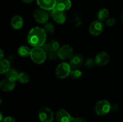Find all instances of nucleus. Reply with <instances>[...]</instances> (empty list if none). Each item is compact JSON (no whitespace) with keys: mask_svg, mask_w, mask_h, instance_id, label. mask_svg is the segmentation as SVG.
<instances>
[{"mask_svg":"<svg viewBox=\"0 0 123 122\" xmlns=\"http://www.w3.org/2000/svg\"><path fill=\"white\" fill-rule=\"evenodd\" d=\"M10 69V62L7 59H2L0 61V74H6Z\"/></svg>","mask_w":123,"mask_h":122,"instance_id":"a211bd4d","label":"nucleus"},{"mask_svg":"<svg viewBox=\"0 0 123 122\" xmlns=\"http://www.w3.org/2000/svg\"><path fill=\"white\" fill-rule=\"evenodd\" d=\"M45 47L43 48L45 51H57L60 49V44L58 41L55 39H52L51 41L49 42L48 44L44 45Z\"/></svg>","mask_w":123,"mask_h":122,"instance_id":"f3484780","label":"nucleus"},{"mask_svg":"<svg viewBox=\"0 0 123 122\" xmlns=\"http://www.w3.org/2000/svg\"><path fill=\"white\" fill-rule=\"evenodd\" d=\"M71 66L67 62H62L56 67L55 69V75L60 79H63L70 74Z\"/></svg>","mask_w":123,"mask_h":122,"instance_id":"7ed1b4c3","label":"nucleus"},{"mask_svg":"<svg viewBox=\"0 0 123 122\" xmlns=\"http://www.w3.org/2000/svg\"><path fill=\"white\" fill-rule=\"evenodd\" d=\"M121 19H122V20H123V15L122 16V17H121Z\"/></svg>","mask_w":123,"mask_h":122,"instance_id":"72a5a7b5","label":"nucleus"},{"mask_svg":"<svg viewBox=\"0 0 123 122\" xmlns=\"http://www.w3.org/2000/svg\"><path fill=\"white\" fill-rule=\"evenodd\" d=\"M110 57L108 53L105 51H101L99 52L96 56L95 61H96V65L100 67L106 65L109 62Z\"/></svg>","mask_w":123,"mask_h":122,"instance_id":"f8f14e48","label":"nucleus"},{"mask_svg":"<svg viewBox=\"0 0 123 122\" xmlns=\"http://www.w3.org/2000/svg\"><path fill=\"white\" fill-rule=\"evenodd\" d=\"M34 17L38 23H46L48 22L49 16L46 10L43 9H36L33 13Z\"/></svg>","mask_w":123,"mask_h":122,"instance_id":"6e6552de","label":"nucleus"},{"mask_svg":"<svg viewBox=\"0 0 123 122\" xmlns=\"http://www.w3.org/2000/svg\"><path fill=\"white\" fill-rule=\"evenodd\" d=\"M37 5L46 11L52 10L55 8L57 0H36Z\"/></svg>","mask_w":123,"mask_h":122,"instance_id":"9d476101","label":"nucleus"},{"mask_svg":"<svg viewBox=\"0 0 123 122\" xmlns=\"http://www.w3.org/2000/svg\"><path fill=\"white\" fill-rule=\"evenodd\" d=\"M84 58L80 54L73 55L70 59L69 64L72 68H79L82 64Z\"/></svg>","mask_w":123,"mask_h":122,"instance_id":"ddd939ff","label":"nucleus"},{"mask_svg":"<svg viewBox=\"0 0 123 122\" xmlns=\"http://www.w3.org/2000/svg\"><path fill=\"white\" fill-rule=\"evenodd\" d=\"M2 119H3V116H2V112H1V111H0V122L2 120Z\"/></svg>","mask_w":123,"mask_h":122,"instance_id":"2f4dec72","label":"nucleus"},{"mask_svg":"<svg viewBox=\"0 0 123 122\" xmlns=\"http://www.w3.org/2000/svg\"><path fill=\"white\" fill-rule=\"evenodd\" d=\"M30 56L34 62L38 64H42L46 59L47 54L43 48L36 47L31 49Z\"/></svg>","mask_w":123,"mask_h":122,"instance_id":"f03ea898","label":"nucleus"},{"mask_svg":"<svg viewBox=\"0 0 123 122\" xmlns=\"http://www.w3.org/2000/svg\"><path fill=\"white\" fill-rule=\"evenodd\" d=\"M15 88V82L4 79L0 82V89L4 92H11Z\"/></svg>","mask_w":123,"mask_h":122,"instance_id":"4468645a","label":"nucleus"},{"mask_svg":"<svg viewBox=\"0 0 123 122\" xmlns=\"http://www.w3.org/2000/svg\"><path fill=\"white\" fill-rule=\"evenodd\" d=\"M70 75H71L73 78L76 79H79L82 77V72L80 70H79L78 68H73L71 71V72Z\"/></svg>","mask_w":123,"mask_h":122,"instance_id":"5701e85b","label":"nucleus"},{"mask_svg":"<svg viewBox=\"0 0 123 122\" xmlns=\"http://www.w3.org/2000/svg\"><path fill=\"white\" fill-rule=\"evenodd\" d=\"M31 50V49H30L26 45H22L19 48L18 52V54L22 57H27L29 55H30Z\"/></svg>","mask_w":123,"mask_h":122,"instance_id":"412c9836","label":"nucleus"},{"mask_svg":"<svg viewBox=\"0 0 123 122\" xmlns=\"http://www.w3.org/2000/svg\"><path fill=\"white\" fill-rule=\"evenodd\" d=\"M71 7H72V2L70 0H57L55 8L65 11L69 10Z\"/></svg>","mask_w":123,"mask_h":122,"instance_id":"2eb2a0df","label":"nucleus"},{"mask_svg":"<svg viewBox=\"0 0 123 122\" xmlns=\"http://www.w3.org/2000/svg\"><path fill=\"white\" fill-rule=\"evenodd\" d=\"M47 54V56L48 57V58L50 60H54L56 58V57L58 56L57 53L55 52V51H46Z\"/></svg>","mask_w":123,"mask_h":122,"instance_id":"a878e982","label":"nucleus"},{"mask_svg":"<svg viewBox=\"0 0 123 122\" xmlns=\"http://www.w3.org/2000/svg\"><path fill=\"white\" fill-rule=\"evenodd\" d=\"M1 103H2V99H1V98H0V104H1Z\"/></svg>","mask_w":123,"mask_h":122,"instance_id":"473e14b6","label":"nucleus"},{"mask_svg":"<svg viewBox=\"0 0 123 122\" xmlns=\"http://www.w3.org/2000/svg\"><path fill=\"white\" fill-rule=\"evenodd\" d=\"M19 74L18 73V72L15 69H14V68H10V69L7 72L6 75V78H7L8 80L15 82L16 80H18Z\"/></svg>","mask_w":123,"mask_h":122,"instance_id":"6ab92c4d","label":"nucleus"},{"mask_svg":"<svg viewBox=\"0 0 123 122\" xmlns=\"http://www.w3.org/2000/svg\"><path fill=\"white\" fill-rule=\"evenodd\" d=\"M43 29L46 33H52L55 31V27L51 23H46Z\"/></svg>","mask_w":123,"mask_h":122,"instance_id":"b1692460","label":"nucleus"},{"mask_svg":"<svg viewBox=\"0 0 123 122\" xmlns=\"http://www.w3.org/2000/svg\"><path fill=\"white\" fill-rule=\"evenodd\" d=\"M51 16L54 20L59 24H63L66 22V15L64 11L54 8L51 10Z\"/></svg>","mask_w":123,"mask_h":122,"instance_id":"9b49d317","label":"nucleus"},{"mask_svg":"<svg viewBox=\"0 0 123 122\" xmlns=\"http://www.w3.org/2000/svg\"><path fill=\"white\" fill-rule=\"evenodd\" d=\"M24 19L20 16L16 15L12 17L11 20V25L14 29H20L24 25Z\"/></svg>","mask_w":123,"mask_h":122,"instance_id":"dca6fc26","label":"nucleus"},{"mask_svg":"<svg viewBox=\"0 0 123 122\" xmlns=\"http://www.w3.org/2000/svg\"><path fill=\"white\" fill-rule=\"evenodd\" d=\"M58 57L62 60L70 59L73 55V49L68 45H64L57 51Z\"/></svg>","mask_w":123,"mask_h":122,"instance_id":"423d86ee","label":"nucleus"},{"mask_svg":"<svg viewBox=\"0 0 123 122\" xmlns=\"http://www.w3.org/2000/svg\"><path fill=\"white\" fill-rule=\"evenodd\" d=\"M96 63L95 59H87L86 61H85V63H84V66H85V68H88V69H90V68H92L93 67H94V66L96 65Z\"/></svg>","mask_w":123,"mask_h":122,"instance_id":"393cba45","label":"nucleus"},{"mask_svg":"<svg viewBox=\"0 0 123 122\" xmlns=\"http://www.w3.org/2000/svg\"><path fill=\"white\" fill-rule=\"evenodd\" d=\"M104 29V25L100 20L93 21L89 26V32L94 36L99 35Z\"/></svg>","mask_w":123,"mask_h":122,"instance_id":"0eeeda50","label":"nucleus"},{"mask_svg":"<svg viewBox=\"0 0 123 122\" xmlns=\"http://www.w3.org/2000/svg\"><path fill=\"white\" fill-rule=\"evenodd\" d=\"M27 40L29 44L34 47L43 46L46 41V32L42 28H33L28 34Z\"/></svg>","mask_w":123,"mask_h":122,"instance_id":"f257e3e1","label":"nucleus"},{"mask_svg":"<svg viewBox=\"0 0 123 122\" xmlns=\"http://www.w3.org/2000/svg\"><path fill=\"white\" fill-rule=\"evenodd\" d=\"M111 110V105L107 100H101L96 104L95 111L98 116H103L109 113Z\"/></svg>","mask_w":123,"mask_h":122,"instance_id":"20e7f679","label":"nucleus"},{"mask_svg":"<svg viewBox=\"0 0 123 122\" xmlns=\"http://www.w3.org/2000/svg\"><path fill=\"white\" fill-rule=\"evenodd\" d=\"M34 0H22L23 2H25V3H31V2H33Z\"/></svg>","mask_w":123,"mask_h":122,"instance_id":"7c9ffc66","label":"nucleus"},{"mask_svg":"<svg viewBox=\"0 0 123 122\" xmlns=\"http://www.w3.org/2000/svg\"><path fill=\"white\" fill-rule=\"evenodd\" d=\"M116 23V20L114 18H108V19L106 20L105 24L108 27H111V26H113Z\"/></svg>","mask_w":123,"mask_h":122,"instance_id":"bb28decb","label":"nucleus"},{"mask_svg":"<svg viewBox=\"0 0 123 122\" xmlns=\"http://www.w3.org/2000/svg\"><path fill=\"white\" fill-rule=\"evenodd\" d=\"M72 122H86L84 118H82V117H76V118H73Z\"/></svg>","mask_w":123,"mask_h":122,"instance_id":"c85d7f7f","label":"nucleus"},{"mask_svg":"<svg viewBox=\"0 0 123 122\" xmlns=\"http://www.w3.org/2000/svg\"><path fill=\"white\" fill-rule=\"evenodd\" d=\"M109 12L106 8H102L100 10L97 14V17L98 20L102 22L105 21L109 18Z\"/></svg>","mask_w":123,"mask_h":122,"instance_id":"aec40b11","label":"nucleus"},{"mask_svg":"<svg viewBox=\"0 0 123 122\" xmlns=\"http://www.w3.org/2000/svg\"><path fill=\"white\" fill-rule=\"evenodd\" d=\"M30 80V77L27 73L24 72H22L19 73V77H18V81L20 83L23 84L27 83Z\"/></svg>","mask_w":123,"mask_h":122,"instance_id":"4be33fe9","label":"nucleus"},{"mask_svg":"<svg viewBox=\"0 0 123 122\" xmlns=\"http://www.w3.org/2000/svg\"><path fill=\"white\" fill-rule=\"evenodd\" d=\"M4 56V52L2 49H0V61L3 59Z\"/></svg>","mask_w":123,"mask_h":122,"instance_id":"c756f323","label":"nucleus"},{"mask_svg":"<svg viewBox=\"0 0 123 122\" xmlns=\"http://www.w3.org/2000/svg\"><path fill=\"white\" fill-rule=\"evenodd\" d=\"M56 120L58 122H72L73 118L64 109H60L56 111Z\"/></svg>","mask_w":123,"mask_h":122,"instance_id":"1a4fd4ad","label":"nucleus"},{"mask_svg":"<svg viewBox=\"0 0 123 122\" xmlns=\"http://www.w3.org/2000/svg\"><path fill=\"white\" fill-rule=\"evenodd\" d=\"M38 118L41 122H52L54 112L48 107H43L38 111Z\"/></svg>","mask_w":123,"mask_h":122,"instance_id":"39448f33","label":"nucleus"},{"mask_svg":"<svg viewBox=\"0 0 123 122\" xmlns=\"http://www.w3.org/2000/svg\"><path fill=\"white\" fill-rule=\"evenodd\" d=\"M2 122H16L15 118L12 116H7L2 119Z\"/></svg>","mask_w":123,"mask_h":122,"instance_id":"cd10ccee","label":"nucleus"}]
</instances>
